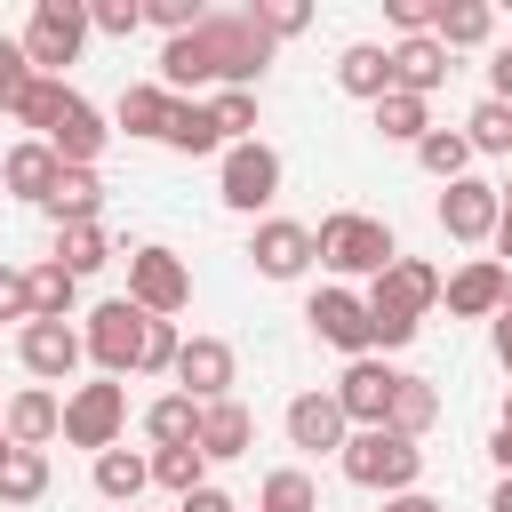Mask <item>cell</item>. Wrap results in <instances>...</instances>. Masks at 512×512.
<instances>
[{"label": "cell", "instance_id": "1", "mask_svg": "<svg viewBox=\"0 0 512 512\" xmlns=\"http://www.w3.org/2000/svg\"><path fill=\"white\" fill-rule=\"evenodd\" d=\"M272 64V40L256 32L248 8H208L192 32L160 48V88L168 96H216V88H256Z\"/></svg>", "mask_w": 512, "mask_h": 512}, {"label": "cell", "instance_id": "2", "mask_svg": "<svg viewBox=\"0 0 512 512\" xmlns=\"http://www.w3.org/2000/svg\"><path fill=\"white\" fill-rule=\"evenodd\" d=\"M312 248H320V264H328L336 280H376V272L400 256L392 224L368 216V208H336V216H320V224H312Z\"/></svg>", "mask_w": 512, "mask_h": 512}, {"label": "cell", "instance_id": "3", "mask_svg": "<svg viewBox=\"0 0 512 512\" xmlns=\"http://www.w3.org/2000/svg\"><path fill=\"white\" fill-rule=\"evenodd\" d=\"M336 464H344V480H352V488L408 496V488H416V472H424V448H416V440H400V432H384V424H368V432H352V440L336 448Z\"/></svg>", "mask_w": 512, "mask_h": 512}, {"label": "cell", "instance_id": "4", "mask_svg": "<svg viewBox=\"0 0 512 512\" xmlns=\"http://www.w3.org/2000/svg\"><path fill=\"white\" fill-rule=\"evenodd\" d=\"M16 40H24V64L40 80H64V64H80V48H88V8L80 0H40Z\"/></svg>", "mask_w": 512, "mask_h": 512}, {"label": "cell", "instance_id": "5", "mask_svg": "<svg viewBox=\"0 0 512 512\" xmlns=\"http://www.w3.org/2000/svg\"><path fill=\"white\" fill-rule=\"evenodd\" d=\"M144 320H152V312H136L128 296H104V304L80 320V352L96 360V376H112V384H120V376H136V352H144Z\"/></svg>", "mask_w": 512, "mask_h": 512}, {"label": "cell", "instance_id": "6", "mask_svg": "<svg viewBox=\"0 0 512 512\" xmlns=\"http://www.w3.org/2000/svg\"><path fill=\"white\" fill-rule=\"evenodd\" d=\"M120 432H128V384L96 376V384H72V392H64V432H56V440L104 456V448H120Z\"/></svg>", "mask_w": 512, "mask_h": 512}, {"label": "cell", "instance_id": "7", "mask_svg": "<svg viewBox=\"0 0 512 512\" xmlns=\"http://www.w3.org/2000/svg\"><path fill=\"white\" fill-rule=\"evenodd\" d=\"M216 200L232 208V216H256V208H272L280 200V152L256 136V144H224V160H216Z\"/></svg>", "mask_w": 512, "mask_h": 512}, {"label": "cell", "instance_id": "8", "mask_svg": "<svg viewBox=\"0 0 512 512\" xmlns=\"http://www.w3.org/2000/svg\"><path fill=\"white\" fill-rule=\"evenodd\" d=\"M128 304L136 312H152V320H176L184 304H192V264L176 256V248H136L128 256Z\"/></svg>", "mask_w": 512, "mask_h": 512}, {"label": "cell", "instance_id": "9", "mask_svg": "<svg viewBox=\"0 0 512 512\" xmlns=\"http://www.w3.org/2000/svg\"><path fill=\"white\" fill-rule=\"evenodd\" d=\"M360 304L384 312V320H416V328H424V312L440 304V272H432L424 256H392V264L360 288Z\"/></svg>", "mask_w": 512, "mask_h": 512}, {"label": "cell", "instance_id": "10", "mask_svg": "<svg viewBox=\"0 0 512 512\" xmlns=\"http://www.w3.org/2000/svg\"><path fill=\"white\" fill-rule=\"evenodd\" d=\"M328 392H336L344 424H352V432H368V424H384V416H392L400 368H392V360H376V352H360V360H344V376H336Z\"/></svg>", "mask_w": 512, "mask_h": 512}, {"label": "cell", "instance_id": "11", "mask_svg": "<svg viewBox=\"0 0 512 512\" xmlns=\"http://www.w3.org/2000/svg\"><path fill=\"white\" fill-rule=\"evenodd\" d=\"M232 384H240V352L224 344V336H184V352H176V392L184 400H232Z\"/></svg>", "mask_w": 512, "mask_h": 512}, {"label": "cell", "instance_id": "12", "mask_svg": "<svg viewBox=\"0 0 512 512\" xmlns=\"http://www.w3.org/2000/svg\"><path fill=\"white\" fill-rule=\"evenodd\" d=\"M440 232L448 240H464V248H480L488 232H496V216H504V200H496V184L488 176H456V184H440Z\"/></svg>", "mask_w": 512, "mask_h": 512}, {"label": "cell", "instance_id": "13", "mask_svg": "<svg viewBox=\"0 0 512 512\" xmlns=\"http://www.w3.org/2000/svg\"><path fill=\"white\" fill-rule=\"evenodd\" d=\"M16 360H24L32 384H64L88 352H80V328H72V320H24V328H16Z\"/></svg>", "mask_w": 512, "mask_h": 512}, {"label": "cell", "instance_id": "14", "mask_svg": "<svg viewBox=\"0 0 512 512\" xmlns=\"http://www.w3.org/2000/svg\"><path fill=\"white\" fill-rule=\"evenodd\" d=\"M248 264H256L264 280H304V272L320 264V248H312V224L264 216V224H256V240H248Z\"/></svg>", "mask_w": 512, "mask_h": 512}, {"label": "cell", "instance_id": "15", "mask_svg": "<svg viewBox=\"0 0 512 512\" xmlns=\"http://www.w3.org/2000/svg\"><path fill=\"white\" fill-rule=\"evenodd\" d=\"M304 320H312V336H320L328 352H344V360L368 352V304H360V288H312Z\"/></svg>", "mask_w": 512, "mask_h": 512}, {"label": "cell", "instance_id": "16", "mask_svg": "<svg viewBox=\"0 0 512 512\" xmlns=\"http://www.w3.org/2000/svg\"><path fill=\"white\" fill-rule=\"evenodd\" d=\"M40 144H48L64 168H96V160H104V144H112V120H104V112H96V104L72 88V104L56 112V128H48Z\"/></svg>", "mask_w": 512, "mask_h": 512}, {"label": "cell", "instance_id": "17", "mask_svg": "<svg viewBox=\"0 0 512 512\" xmlns=\"http://www.w3.org/2000/svg\"><path fill=\"white\" fill-rule=\"evenodd\" d=\"M440 304L456 320H496L504 312V264L496 256H464L456 272H440Z\"/></svg>", "mask_w": 512, "mask_h": 512}, {"label": "cell", "instance_id": "18", "mask_svg": "<svg viewBox=\"0 0 512 512\" xmlns=\"http://www.w3.org/2000/svg\"><path fill=\"white\" fill-rule=\"evenodd\" d=\"M352 440V424H344V408H336V392H296L288 400V448H312V456H336Z\"/></svg>", "mask_w": 512, "mask_h": 512}, {"label": "cell", "instance_id": "19", "mask_svg": "<svg viewBox=\"0 0 512 512\" xmlns=\"http://www.w3.org/2000/svg\"><path fill=\"white\" fill-rule=\"evenodd\" d=\"M0 424H8V440H16V448H48V440L64 432V400H56L48 384H24V392H8V400H0Z\"/></svg>", "mask_w": 512, "mask_h": 512}, {"label": "cell", "instance_id": "20", "mask_svg": "<svg viewBox=\"0 0 512 512\" xmlns=\"http://www.w3.org/2000/svg\"><path fill=\"white\" fill-rule=\"evenodd\" d=\"M56 176H64V160L40 144V136H24V144H8V160H0V184L16 192V200H32V208H48V192H56Z\"/></svg>", "mask_w": 512, "mask_h": 512}, {"label": "cell", "instance_id": "21", "mask_svg": "<svg viewBox=\"0 0 512 512\" xmlns=\"http://www.w3.org/2000/svg\"><path fill=\"white\" fill-rule=\"evenodd\" d=\"M448 80V48L432 40V32H416V40H392V88L400 96H424L432 104V88Z\"/></svg>", "mask_w": 512, "mask_h": 512}, {"label": "cell", "instance_id": "22", "mask_svg": "<svg viewBox=\"0 0 512 512\" xmlns=\"http://www.w3.org/2000/svg\"><path fill=\"white\" fill-rule=\"evenodd\" d=\"M248 440H256V416H248L240 400H208V408H200V440H192V448H200L208 464L248 456Z\"/></svg>", "mask_w": 512, "mask_h": 512}, {"label": "cell", "instance_id": "23", "mask_svg": "<svg viewBox=\"0 0 512 512\" xmlns=\"http://www.w3.org/2000/svg\"><path fill=\"white\" fill-rule=\"evenodd\" d=\"M336 88H344V96H360V104L392 96V48H376V40L336 48Z\"/></svg>", "mask_w": 512, "mask_h": 512}, {"label": "cell", "instance_id": "24", "mask_svg": "<svg viewBox=\"0 0 512 512\" xmlns=\"http://www.w3.org/2000/svg\"><path fill=\"white\" fill-rule=\"evenodd\" d=\"M432 40L440 48H480V40H496V8L488 0H432Z\"/></svg>", "mask_w": 512, "mask_h": 512}, {"label": "cell", "instance_id": "25", "mask_svg": "<svg viewBox=\"0 0 512 512\" xmlns=\"http://www.w3.org/2000/svg\"><path fill=\"white\" fill-rule=\"evenodd\" d=\"M144 488H152V456H144V448H104V456H96V496H104V504H128V512H136Z\"/></svg>", "mask_w": 512, "mask_h": 512}, {"label": "cell", "instance_id": "26", "mask_svg": "<svg viewBox=\"0 0 512 512\" xmlns=\"http://www.w3.org/2000/svg\"><path fill=\"white\" fill-rule=\"evenodd\" d=\"M160 144H168V152H184V160H208V152H224V144H216V120H208V104H200V96H176V104H168V128H160Z\"/></svg>", "mask_w": 512, "mask_h": 512}, {"label": "cell", "instance_id": "27", "mask_svg": "<svg viewBox=\"0 0 512 512\" xmlns=\"http://www.w3.org/2000/svg\"><path fill=\"white\" fill-rule=\"evenodd\" d=\"M48 216H56V232H64V224H96V216H104V176H96V168H64L56 192H48Z\"/></svg>", "mask_w": 512, "mask_h": 512}, {"label": "cell", "instance_id": "28", "mask_svg": "<svg viewBox=\"0 0 512 512\" xmlns=\"http://www.w3.org/2000/svg\"><path fill=\"white\" fill-rule=\"evenodd\" d=\"M440 424V392H432V376H408L400 368V392H392V416H384V432H400V440H424Z\"/></svg>", "mask_w": 512, "mask_h": 512}, {"label": "cell", "instance_id": "29", "mask_svg": "<svg viewBox=\"0 0 512 512\" xmlns=\"http://www.w3.org/2000/svg\"><path fill=\"white\" fill-rule=\"evenodd\" d=\"M168 104H176V96H168L160 80H128L120 104H112V128H128V136H160V128H168Z\"/></svg>", "mask_w": 512, "mask_h": 512}, {"label": "cell", "instance_id": "30", "mask_svg": "<svg viewBox=\"0 0 512 512\" xmlns=\"http://www.w3.org/2000/svg\"><path fill=\"white\" fill-rule=\"evenodd\" d=\"M144 440H152V448H192V440H200V400L160 392V400L144 408Z\"/></svg>", "mask_w": 512, "mask_h": 512}, {"label": "cell", "instance_id": "31", "mask_svg": "<svg viewBox=\"0 0 512 512\" xmlns=\"http://www.w3.org/2000/svg\"><path fill=\"white\" fill-rule=\"evenodd\" d=\"M416 168H424L432 184L472 176V144H464V128H424V136H416Z\"/></svg>", "mask_w": 512, "mask_h": 512}, {"label": "cell", "instance_id": "32", "mask_svg": "<svg viewBox=\"0 0 512 512\" xmlns=\"http://www.w3.org/2000/svg\"><path fill=\"white\" fill-rule=\"evenodd\" d=\"M112 256H120V248H112V232H104V224H64V232H56V264H64L72 280L104 272Z\"/></svg>", "mask_w": 512, "mask_h": 512}, {"label": "cell", "instance_id": "33", "mask_svg": "<svg viewBox=\"0 0 512 512\" xmlns=\"http://www.w3.org/2000/svg\"><path fill=\"white\" fill-rule=\"evenodd\" d=\"M464 144H472V160H512V104L480 96L464 112Z\"/></svg>", "mask_w": 512, "mask_h": 512}, {"label": "cell", "instance_id": "34", "mask_svg": "<svg viewBox=\"0 0 512 512\" xmlns=\"http://www.w3.org/2000/svg\"><path fill=\"white\" fill-rule=\"evenodd\" d=\"M368 120H376V136H384V144H416V136L432 128V104L392 88V96H376V104H368Z\"/></svg>", "mask_w": 512, "mask_h": 512}, {"label": "cell", "instance_id": "35", "mask_svg": "<svg viewBox=\"0 0 512 512\" xmlns=\"http://www.w3.org/2000/svg\"><path fill=\"white\" fill-rule=\"evenodd\" d=\"M24 288H32V320H72V296H80V280H72L56 256H40V264L24 272Z\"/></svg>", "mask_w": 512, "mask_h": 512}, {"label": "cell", "instance_id": "36", "mask_svg": "<svg viewBox=\"0 0 512 512\" xmlns=\"http://www.w3.org/2000/svg\"><path fill=\"white\" fill-rule=\"evenodd\" d=\"M256 512H320V488L304 464H272L264 488H256Z\"/></svg>", "mask_w": 512, "mask_h": 512}, {"label": "cell", "instance_id": "37", "mask_svg": "<svg viewBox=\"0 0 512 512\" xmlns=\"http://www.w3.org/2000/svg\"><path fill=\"white\" fill-rule=\"evenodd\" d=\"M200 104L216 120V144H256V88H216Z\"/></svg>", "mask_w": 512, "mask_h": 512}, {"label": "cell", "instance_id": "38", "mask_svg": "<svg viewBox=\"0 0 512 512\" xmlns=\"http://www.w3.org/2000/svg\"><path fill=\"white\" fill-rule=\"evenodd\" d=\"M48 496V448H8L0 464V504H40Z\"/></svg>", "mask_w": 512, "mask_h": 512}, {"label": "cell", "instance_id": "39", "mask_svg": "<svg viewBox=\"0 0 512 512\" xmlns=\"http://www.w3.org/2000/svg\"><path fill=\"white\" fill-rule=\"evenodd\" d=\"M152 488H168V496L208 488V456L200 448H152Z\"/></svg>", "mask_w": 512, "mask_h": 512}, {"label": "cell", "instance_id": "40", "mask_svg": "<svg viewBox=\"0 0 512 512\" xmlns=\"http://www.w3.org/2000/svg\"><path fill=\"white\" fill-rule=\"evenodd\" d=\"M64 104H72V88H64V80H40V72H32V88H24V104H16L8 120H16V128H32V136H48Z\"/></svg>", "mask_w": 512, "mask_h": 512}, {"label": "cell", "instance_id": "41", "mask_svg": "<svg viewBox=\"0 0 512 512\" xmlns=\"http://www.w3.org/2000/svg\"><path fill=\"white\" fill-rule=\"evenodd\" d=\"M176 352H184V328H176V320H144V352H136V376H176Z\"/></svg>", "mask_w": 512, "mask_h": 512}, {"label": "cell", "instance_id": "42", "mask_svg": "<svg viewBox=\"0 0 512 512\" xmlns=\"http://www.w3.org/2000/svg\"><path fill=\"white\" fill-rule=\"evenodd\" d=\"M248 16H256V32H264L272 48H280V40H296V32L312 24V8H296V0H256Z\"/></svg>", "mask_w": 512, "mask_h": 512}, {"label": "cell", "instance_id": "43", "mask_svg": "<svg viewBox=\"0 0 512 512\" xmlns=\"http://www.w3.org/2000/svg\"><path fill=\"white\" fill-rule=\"evenodd\" d=\"M24 88H32L24 40H8V32H0V112H16V104H24Z\"/></svg>", "mask_w": 512, "mask_h": 512}, {"label": "cell", "instance_id": "44", "mask_svg": "<svg viewBox=\"0 0 512 512\" xmlns=\"http://www.w3.org/2000/svg\"><path fill=\"white\" fill-rule=\"evenodd\" d=\"M88 32H112V40L144 32V0H96V8H88Z\"/></svg>", "mask_w": 512, "mask_h": 512}, {"label": "cell", "instance_id": "45", "mask_svg": "<svg viewBox=\"0 0 512 512\" xmlns=\"http://www.w3.org/2000/svg\"><path fill=\"white\" fill-rule=\"evenodd\" d=\"M200 16H208V8H200V0H152V8H144V24H160V32H168V40H176V32H192V24H200Z\"/></svg>", "mask_w": 512, "mask_h": 512}, {"label": "cell", "instance_id": "46", "mask_svg": "<svg viewBox=\"0 0 512 512\" xmlns=\"http://www.w3.org/2000/svg\"><path fill=\"white\" fill-rule=\"evenodd\" d=\"M384 24L400 40H416V32H432V0H384Z\"/></svg>", "mask_w": 512, "mask_h": 512}, {"label": "cell", "instance_id": "47", "mask_svg": "<svg viewBox=\"0 0 512 512\" xmlns=\"http://www.w3.org/2000/svg\"><path fill=\"white\" fill-rule=\"evenodd\" d=\"M0 320H16V328L32 320V288H24V272H16V264H0Z\"/></svg>", "mask_w": 512, "mask_h": 512}, {"label": "cell", "instance_id": "48", "mask_svg": "<svg viewBox=\"0 0 512 512\" xmlns=\"http://www.w3.org/2000/svg\"><path fill=\"white\" fill-rule=\"evenodd\" d=\"M488 456H496V472H512V392H504V408H496V432H488Z\"/></svg>", "mask_w": 512, "mask_h": 512}, {"label": "cell", "instance_id": "49", "mask_svg": "<svg viewBox=\"0 0 512 512\" xmlns=\"http://www.w3.org/2000/svg\"><path fill=\"white\" fill-rule=\"evenodd\" d=\"M488 96H496V104H512V40L488 56Z\"/></svg>", "mask_w": 512, "mask_h": 512}, {"label": "cell", "instance_id": "50", "mask_svg": "<svg viewBox=\"0 0 512 512\" xmlns=\"http://www.w3.org/2000/svg\"><path fill=\"white\" fill-rule=\"evenodd\" d=\"M176 512H240L224 488H192V496H176Z\"/></svg>", "mask_w": 512, "mask_h": 512}, {"label": "cell", "instance_id": "51", "mask_svg": "<svg viewBox=\"0 0 512 512\" xmlns=\"http://www.w3.org/2000/svg\"><path fill=\"white\" fill-rule=\"evenodd\" d=\"M488 352H496V368L512 376V312H496V320H488Z\"/></svg>", "mask_w": 512, "mask_h": 512}, {"label": "cell", "instance_id": "52", "mask_svg": "<svg viewBox=\"0 0 512 512\" xmlns=\"http://www.w3.org/2000/svg\"><path fill=\"white\" fill-rule=\"evenodd\" d=\"M488 248H496V264H504V272H512V208H504V216H496V232H488Z\"/></svg>", "mask_w": 512, "mask_h": 512}, {"label": "cell", "instance_id": "53", "mask_svg": "<svg viewBox=\"0 0 512 512\" xmlns=\"http://www.w3.org/2000/svg\"><path fill=\"white\" fill-rule=\"evenodd\" d=\"M384 512H448V504H432L424 488H408V496H384Z\"/></svg>", "mask_w": 512, "mask_h": 512}, {"label": "cell", "instance_id": "54", "mask_svg": "<svg viewBox=\"0 0 512 512\" xmlns=\"http://www.w3.org/2000/svg\"><path fill=\"white\" fill-rule=\"evenodd\" d=\"M488 512H512V472L496 480V496H488Z\"/></svg>", "mask_w": 512, "mask_h": 512}, {"label": "cell", "instance_id": "55", "mask_svg": "<svg viewBox=\"0 0 512 512\" xmlns=\"http://www.w3.org/2000/svg\"><path fill=\"white\" fill-rule=\"evenodd\" d=\"M496 200H504V208H512V176H504V184H496Z\"/></svg>", "mask_w": 512, "mask_h": 512}, {"label": "cell", "instance_id": "56", "mask_svg": "<svg viewBox=\"0 0 512 512\" xmlns=\"http://www.w3.org/2000/svg\"><path fill=\"white\" fill-rule=\"evenodd\" d=\"M8 448H16V440H8V424H0V464H8Z\"/></svg>", "mask_w": 512, "mask_h": 512}, {"label": "cell", "instance_id": "57", "mask_svg": "<svg viewBox=\"0 0 512 512\" xmlns=\"http://www.w3.org/2000/svg\"><path fill=\"white\" fill-rule=\"evenodd\" d=\"M504 312H512V272H504Z\"/></svg>", "mask_w": 512, "mask_h": 512}]
</instances>
